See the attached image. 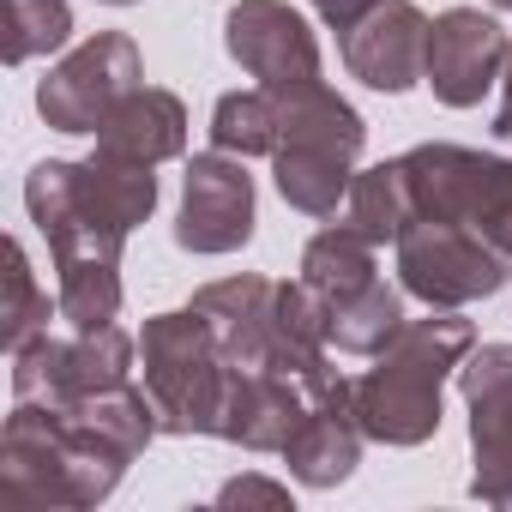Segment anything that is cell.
Masks as SVG:
<instances>
[{
    "label": "cell",
    "instance_id": "1",
    "mask_svg": "<svg viewBox=\"0 0 512 512\" xmlns=\"http://www.w3.org/2000/svg\"><path fill=\"white\" fill-rule=\"evenodd\" d=\"M470 350H476V326L458 308H428V320H410L398 344L380 350L374 368L356 380L362 434L380 446H422L440 428V392Z\"/></svg>",
    "mask_w": 512,
    "mask_h": 512
},
{
    "label": "cell",
    "instance_id": "2",
    "mask_svg": "<svg viewBox=\"0 0 512 512\" xmlns=\"http://www.w3.org/2000/svg\"><path fill=\"white\" fill-rule=\"evenodd\" d=\"M31 223L49 235V253H121V241L157 205V169L91 151L85 163H37L25 181Z\"/></svg>",
    "mask_w": 512,
    "mask_h": 512
},
{
    "label": "cell",
    "instance_id": "3",
    "mask_svg": "<svg viewBox=\"0 0 512 512\" xmlns=\"http://www.w3.org/2000/svg\"><path fill=\"white\" fill-rule=\"evenodd\" d=\"M139 356H145V392L157 404L163 434H217L235 368L217 332L205 326V314L193 302L175 314H151L139 332Z\"/></svg>",
    "mask_w": 512,
    "mask_h": 512
},
{
    "label": "cell",
    "instance_id": "4",
    "mask_svg": "<svg viewBox=\"0 0 512 512\" xmlns=\"http://www.w3.org/2000/svg\"><path fill=\"white\" fill-rule=\"evenodd\" d=\"M115 470L97 464L61 422L55 404L19 398L0 434V500L7 506H97L115 494Z\"/></svg>",
    "mask_w": 512,
    "mask_h": 512
},
{
    "label": "cell",
    "instance_id": "5",
    "mask_svg": "<svg viewBox=\"0 0 512 512\" xmlns=\"http://www.w3.org/2000/svg\"><path fill=\"white\" fill-rule=\"evenodd\" d=\"M398 163L410 175L416 217L464 223L512 253V157H488L470 145H416Z\"/></svg>",
    "mask_w": 512,
    "mask_h": 512
},
{
    "label": "cell",
    "instance_id": "6",
    "mask_svg": "<svg viewBox=\"0 0 512 512\" xmlns=\"http://www.w3.org/2000/svg\"><path fill=\"white\" fill-rule=\"evenodd\" d=\"M392 247H398L404 296H416L428 308H464L506 284V247H494L488 235H476L464 223L416 217Z\"/></svg>",
    "mask_w": 512,
    "mask_h": 512
},
{
    "label": "cell",
    "instance_id": "7",
    "mask_svg": "<svg viewBox=\"0 0 512 512\" xmlns=\"http://www.w3.org/2000/svg\"><path fill=\"white\" fill-rule=\"evenodd\" d=\"M139 85H145L139 43L127 31H97L61 67H49V79L37 85V109L55 133H97L109 121V109L121 97H133Z\"/></svg>",
    "mask_w": 512,
    "mask_h": 512
},
{
    "label": "cell",
    "instance_id": "8",
    "mask_svg": "<svg viewBox=\"0 0 512 512\" xmlns=\"http://www.w3.org/2000/svg\"><path fill=\"white\" fill-rule=\"evenodd\" d=\"M133 380V338L121 326H97L79 338H31L13 350V398L79 404L91 392H115Z\"/></svg>",
    "mask_w": 512,
    "mask_h": 512
},
{
    "label": "cell",
    "instance_id": "9",
    "mask_svg": "<svg viewBox=\"0 0 512 512\" xmlns=\"http://www.w3.org/2000/svg\"><path fill=\"white\" fill-rule=\"evenodd\" d=\"M223 49L253 85H266V91H290V85L320 79V43H314L308 19L290 7V0H241V7H229Z\"/></svg>",
    "mask_w": 512,
    "mask_h": 512
},
{
    "label": "cell",
    "instance_id": "10",
    "mask_svg": "<svg viewBox=\"0 0 512 512\" xmlns=\"http://www.w3.org/2000/svg\"><path fill=\"white\" fill-rule=\"evenodd\" d=\"M253 241V175L247 157L229 151H199L181 181V211H175V247L187 253H235Z\"/></svg>",
    "mask_w": 512,
    "mask_h": 512
},
{
    "label": "cell",
    "instance_id": "11",
    "mask_svg": "<svg viewBox=\"0 0 512 512\" xmlns=\"http://www.w3.org/2000/svg\"><path fill=\"white\" fill-rule=\"evenodd\" d=\"M458 392L470 404L476 476L470 494L512 506V344H482L458 362Z\"/></svg>",
    "mask_w": 512,
    "mask_h": 512
},
{
    "label": "cell",
    "instance_id": "12",
    "mask_svg": "<svg viewBox=\"0 0 512 512\" xmlns=\"http://www.w3.org/2000/svg\"><path fill=\"white\" fill-rule=\"evenodd\" d=\"M512 61V37L482 7H446L428 31V91L446 109H476Z\"/></svg>",
    "mask_w": 512,
    "mask_h": 512
},
{
    "label": "cell",
    "instance_id": "13",
    "mask_svg": "<svg viewBox=\"0 0 512 512\" xmlns=\"http://www.w3.org/2000/svg\"><path fill=\"white\" fill-rule=\"evenodd\" d=\"M428 31L434 19H422L416 0H374L350 31H338V55L368 91L398 97L428 79Z\"/></svg>",
    "mask_w": 512,
    "mask_h": 512
},
{
    "label": "cell",
    "instance_id": "14",
    "mask_svg": "<svg viewBox=\"0 0 512 512\" xmlns=\"http://www.w3.org/2000/svg\"><path fill=\"white\" fill-rule=\"evenodd\" d=\"M308 410H314V398H308V386L296 374H284V368H235L217 434L247 446V452H284L296 440V428L308 422Z\"/></svg>",
    "mask_w": 512,
    "mask_h": 512
},
{
    "label": "cell",
    "instance_id": "15",
    "mask_svg": "<svg viewBox=\"0 0 512 512\" xmlns=\"http://www.w3.org/2000/svg\"><path fill=\"white\" fill-rule=\"evenodd\" d=\"M193 308L217 332L229 368H272L278 356V284L272 278H253V272L217 278L193 296Z\"/></svg>",
    "mask_w": 512,
    "mask_h": 512
},
{
    "label": "cell",
    "instance_id": "16",
    "mask_svg": "<svg viewBox=\"0 0 512 512\" xmlns=\"http://www.w3.org/2000/svg\"><path fill=\"white\" fill-rule=\"evenodd\" d=\"M362 422H356V380H338L332 392L314 398L308 422L296 428V440L284 446V464L296 482L308 488H338L356 464H362Z\"/></svg>",
    "mask_w": 512,
    "mask_h": 512
},
{
    "label": "cell",
    "instance_id": "17",
    "mask_svg": "<svg viewBox=\"0 0 512 512\" xmlns=\"http://www.w3.org/2000/svg\"><path fill=\"white\" fill-rule=\"evenodd\" d=\"M97 151L127 157V163H151V169L169 163V157H181L187 151V109H181V97L157 91V85H139L97 127Z\"/></svg>",
    "mask_w": 512,
    "mask_h": 512
},
{
    "label": "cell",
    "instance_id": "18",
    "mask_svg": "<svg viewBox=\"0 0 512 512\" xmlns=\"http://www.w3.org/2000/svg\"><path fill=\"white\" fill-rule=\"evenodd\" d=\"M55 302H61V320L73 332H97V326H115L121 320V253H55Z\"/></svg>",
    "mask_w": 512,
    "mask_h": 512
},
{
    "label": "cell",
    "instance_id": "19",
    "mask_svg": "<svg viewBox=\"0 0 512 512\" xmlns=\"http://www.w3.org/2000/svg\"><path fill=\"white\" fill-rule=\"evenodd\" d=\"M272 175H278V193L308 211V217H332L344 199H350V181H356V157L332 151V145H278L272 151Z\"/></svg>",
    "mask_w": 512,
    "mask_h": 512
},
{
    "label": "cell",
    "instance_id": "20",
    "mask_svg": "<svg viewBox=\"0 0 512 512\" xmlns=\"http://www.w3.org/2000/svg\"><path fill=\"white\" fill-rule=\"evenodd\" d=\"M344 223H350V229H362L374 247L398 241V235L416 223L410 175H404V163H398V157H392V163H374V169H356L350 199H344Z\"/></svg>",
    "mask_w": 512,
    "mask_h": 512
},
{
    "label": "cell",
    "instance_id": "21",
    "mask_svg": "<svg viewBox=\"0 0 512 512\" xmlns=\"http://www.w3.org/2000/svg\"><path fill=\"white\" fill-rule=\"evenodd\" d=\"M302 278H308L326 302H344V296L368 290V284L380 278V266H374V241H368L362 229H350V223L320 229V235L308 241V253H302Z\"/></svg>",
    "mask_w": 512,
    "mask_h": 512
},
{
    "label": "cell",
    "instance_id": "22",
    "mask_svg": "<svg viewBox=\"0 0 512 512\" xmlns=\"http://www.w3.org/2000/svg\"><path fill=\"white\" fill-rule=\"evenodd\" d=\"M404 326H410L404 320V290H392L386 278H374L368 290L332 302V344L344 356H380V350L398 344Z\"/></svg>",
    "mask_w": 512,
    "mask_h": 512
},
{
    "label": "cell",
    "instance_id": "23",
    "mask_svg": "<svg viewBox=\"0 0 512 512\" xmlns=\"http://www.w3.org/2000/svg\"><path fill=\"white\" fill-rule=\"evenodd\" d=\"M211 145L229 157H272L278 151V97L266 85L223 91L211 109Z\"/></svg>",
    "mask_w": 512,
    "mask_h": 512
},
{
    "label": "cell",
    "instance_id": "24",
    "mask_svg": "<svg viewBox=\"0 0 512 512\" xmlns=\"http://www.w3.org/2000/svg\"><path fill=\"white\" fill-rule=\"evenodd\" d=\"M67 37H73L67 0H0V55H7V67L67 49Z\"/></svg>",
    "mask_w": 512,
    "mask_h": 512
},
{
    "label": "cell",
    "instance_id": "25",
    "mask_svg": "<svg viewBox=\"0 0 512 512\" xmlns=\"http://www.w3.org/2000/svg\"><path fill=\"white\" fill-rule=\"evenodd\" d=\"M49 314H61V302H49V290H37V272H31V253L25 241H7V302H0V338H7V356L25 350L31 338L49 332Z\"/></svg>",
    "mask_w": 512,
    "mask_h": 512
},
{
    "label": "cell",
    "instance_id": "26",
    "mask_svg": "<svg viewBox=\"0 0 512 512\" xmlns=\"http://www.w3.org/2000/svg\"><path fill=\"white\" fill-rule=\"evenodd\" d=\"M217 506H290V488L284 482H266V476H235L217 488Z\"/></svg>",
    "mask_w": 512,
    "mask_h": 512
},
{
    "label": "cell",
    "instance_id": "27",
    "mask_svg": "<svg viewBox=\"0 0 512 512\" xmlns=\"http://www.w3.org/2000/svg\"><path fill=\"white\" fill-rule=\"evenodd\" d=\"M368 7H374V0H314V13H320L332 31H350V25H356Z\"/></svg>",
    "mask_w": 512,
    "mask_h": 512
},
{
    "label": "cell",
    "instance_id": "28",
    "mask_svg": "<svg viewBox=\"0 0 512 512\" xmlns=\"http://www.w3.org/2000/svg\"><path fill=\"white\" fill-rule=\"evenodd\" d=\"M494 133H500V139H512V61H506V73H500V103H494Z\"/></svg>",
    "mask_w": 512,
    "mask_h": 512
},
{
    "label": "cell",
    "instance_id": "29",
    "mask_svg": "<svg viewBox=\"0 0 512 512\" xmlns=\"http://www.w3.org/2000/svg\"><path fill=\"white\" fill-rule=\"evenodd\" d=\"M103 7H139V0H103Z\"/></svg>",
    "mask_w": 512,
    "mask_h": 512
},
{
    "label": "cell",
    "instance_id": "30",
    "mask_svg": "<svg viewBox=\"0 0 512 512\" xmlns=\"http://www.w3.org/2000/svg\"><path fill=\"white\" fill-rule=\"evenodd\" d=\"M494 7H500V13H512V0H494Z\"/></svg>",
    "mask_w": 512,
    "mask_h": 512
}]
</instances>
